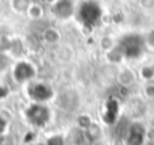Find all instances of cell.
<instances>
[{"label":"cell","mask_w":154,"mask_h":145,"mask_svg":"<svg viewBox=\"0 0 154 145\" xmlns=\"http://www.w3.org/2000/svg\"><path fill=\"white\" fill-rule=\"evenodd\" d=\"M24 118L30 126L35 129H42L48 126L51 121V111L48 107V105H41V103H30L24 109Z\"/></svg>","instance_id":"6da1fadb"},{"label":"cell","mask_w":154,"mask_h":145,"mask_svg":"<svg viewBox=\"0 0 154 145\" xmlns=\"http://www.w3.org/2000/svg\"><path fill=\"white\" fill-rule=\"evenodd\" d=\"M26 95L30 103L48 105L54 98V91L49 84L43 83V81L32 80L31 83L26 84Z\"/></svg>","instance_id":"7a4b0ae2"},{"label":"cell","mask_w":154,"mask_h":145,"mask_svg":"<svg viewBox=\"0 0 154 145\" xmlns=\"http://www.w3.org/2000/svg\"><path fill=\"white\" fill-rule=\"evenodd\" d=\"M35 67L29 61H19L12 69V76L16 83L20 84H29L34 80L35 77Z\"/></svg>","instance_id":"3957f363"},{"label":"cell","mask_w":154,"mask_h":145,"mask_svg":"<svg viewBox=\"0 0 154 145\" xmlns=\"http://www.w3.org/2000/svg\"><path fill=\"white\" fill-rule=\"evenodd\" d=\"M51 12L58 19H69L75 12V5L70 0H57L51 5Z\"/></svg>","instance_id":"277c9868"},{"label":"cell","mask_w":154,"mask_h":145,"mask_svg":"<svg viewBox=\"0 0 154 145\" xmlns=\"http://www.w3.org/2000/svg\"><path fill=\"white\" fill-rule=\"evenodd\" d=\"M31 4V0H12V7L16 11H29Z\"/></svg>","instance_id":"5b68a950"},{"label":"cell","mask_w":154,"mask_h":145,"mask_svg":"<svg viewBox=\"0 0 154 145\" xmlns=\"http://www.w3.org/2000/svg\"><path fill=\"white\" fill-rule=\"evenodd\" d=\"M7 128H8V121L3 115H0V136H2L3 133H5Z\"/></svg>","instance_id":"8992f818"}]
</instances>
